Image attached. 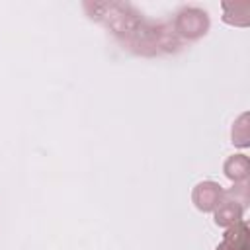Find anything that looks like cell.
<instances>
[{"instance_id": "cell-3", "label": "cell", "mask_w": 250, "mask_h": 250, "mask_svg": "<svg viewBox=\"0 0 250 250\" xmlns=\"http://www.w3.org/2000/svg\"><path fill=\"white\" fill-rule=\"evenodd\" d=\"M223 21L238 27L250 23V2L248 0H225L223 2Z\"/></svg>"}, {"instance_id": "cell-1", "label": "cell", "mask_w": 250, "mask_h": 250, "mask_svg": "<svg viewBox=\"0 0 250 250\" xmlns=\"http://www.w3.org/2000/svg\"><path fill=\"white\" fill-rule=\"evenodd\" d=\"M176 29L188 37V39H195L207 33L209 29V18L203 10L197 8H186L178 14L176 18Z\"/></svg>"}, {"instance_id": "cell-5", "label": "cell", "mask_w": 250, "mask_h": 250, "mask_svg": "<svg viewBox=\"0 0 250 250\" xmlns=\"http://www.w3.org/2000/svg\"><path fill=\"white\" fill-rule=\"evenodd\" d=\"M213 211H215V223L219 227H230V225L242 221V213H244L242 205H238L236 201H232V199H229L225 195H223V199L219 201V205Z\"/></svg>"}, {"instance_id": "cell-7", "label": "cell", "mask_w": 250, "mask_h": 250, "mask_svg": "<svg viewBox=\"0 0 250 250\" xmlns=\"http://www.w3.org/2000/svg\"><path fill=\"white\" fill-rule=\"evenodd\" d=\"M248 121H250L248 113H242L232 125V143L236 146H248L250 145V125H248Z\"/></svg>"}, {"instance_id": "cell-2", "label": "cell", "mask_w": 250, "mask_h": 250, "mask_svg": "<svg viewBox=\"0 0 250 250\" xmlns=\"http://www.w3.org/2000/svg\"><path fill=\"white\" fill-rule=\"evenodd\" d=\"M223 188L217 184V182H199L195 188H193V193H191V199L195 203V207L203 213H209L213 211L219 201L223 199Z\"/></svg>"}, {"instance_id": "cell-6", "label": "cell", "mask_w": 250, "mask_h": 250, "mask_svg": "<svg viewBox=\"0 0 250 250\" xmlns=\"http://www.w3.org/2000/svg\"><path fill=\"white\" fill-rule=\"evenodd\" d=\"M223 170H225V176L229 180H232L234 184L248 182V176H250V160L244 154H232V156L227 158Z\"/></svg>"}, {"instance_id": "cell-8", "label": "cell", "mask_w": 250, "mask_h": 250, "mask_svg": "<svg viewBox=\"0 0 250 250\" xmlns=\"http://www.w3.org/2000/svg\"><path fill=\"white\" fill-rule=\"evenodd\" d=\"M223 195L229 197V199H232V201H236L238 205H242V209H246V205H248V201H250L248 182H238V184H234L230 189L223 191Z\"/></svg>"}, {"instance_id": "cell-4", "label": "cell", "mask_w": 250, "mask_h": 250, "mask_svg": "<svg viewBox=\"0 0 250 250\" xmlns=\"http://www.w3.org/2000/svg\"><path fill=\"white\" fill-rule=\"evenodd\" d=\"M221 246L225 250H250V230L244 221L227 227Z\"/></svg>"}, {"instance_id": "cell-9", "label": "cell", "mask_w": 250, "mask_h": 250, "mask_svg": "<svg viewBox=\"0 0 250 250\" xmlns=\"http://www.w3.org/2000/svg\"><path fill=\"white\" fill-rule=\"evenodd\" d=\"M217 250H225V248H223V246H221V244H219V246H217Z\"/></svg>"}]
</instances>
